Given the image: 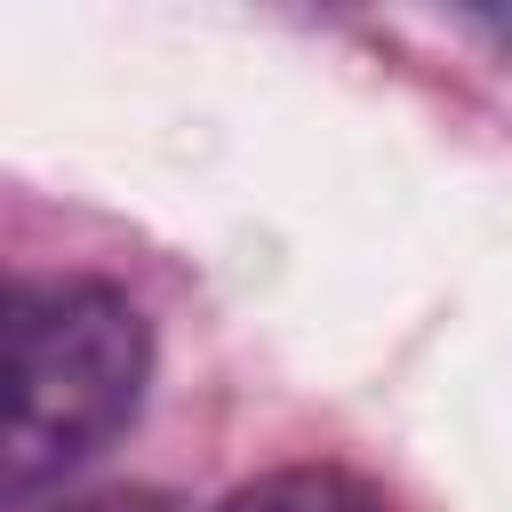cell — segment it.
Returning a JSON list of instances; mask_svg holds the SVG:
<instances>
[{
	"mask_svg": "<svg viewBox=\"0 0 512 512\" xmlns=\"http://www.w3.org/2000/svg\"><path fill=\"white\" fill-rule=\"evenodd\" d=\"M152 320L112 280H16L8 288V496L96 464L144 408Z\"/></svg>",
	"mask_w": 512,
	"mask_h": 512,
	"instance_id": "cell-1",
	"label": "cell"
},
{
	"mask_svg": "<svg viewBox=\"0 0 512 512\" xmlns=\"http://www.w3.org/2000/svg\"><path fill=\"white\" fill-rule=\"evenodd\" d=\"M64 512H176V504L152 496V488H112V496H80V504H64Z\"/></svg>",
	"mask_w": 512,
	"mask_h": 512,
	"instance_id": "cell-3",
	"label": "cell"
},
{
	"mask_svg": "<svg viewBox=\"0 0 512 512\" xmlns=\"http://www.w3.org/2000/svg\"><path fill=\"white\" fill-rule=\"evenodd\" d=\"M208 512H392V496L344 464H288V472H264V480L216 496Z\"/></svg>",
	"mask_w": 512,
	"mask_h": 512,
	"instance_id": "cell-2",
	"label": "cell"
}]
</instances>
